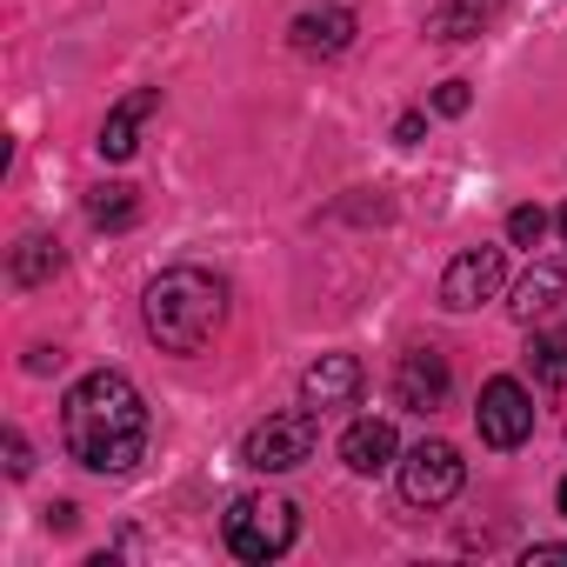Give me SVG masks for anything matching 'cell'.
Returning a JSON list of instances; mask_svg holds the SVG:
<instances>
[{
	"mask_svg": "<svg viewBox=\"0 0 567 567\" xmlns=\"http://www.w3.org/2000/svg\"><path fill=\"white\" fill-rule=\"evenodd\" d=\"M61 441L94 474H127L147 454V401L121 368H94L61 401Z\"/></svg>",
	"mask_w": 567,
	"mask_h": 567,
	"instance_id": "1",
	"label": "cell"
},
{
	"mask_svg": "<svg viewBox=\"0 0 567 567\" xmlns=\"http://www.w3.org/2000/svg\"><path fill=\"white\" fill-rule=\"evenodd\" d=\"M147 334L161 341V354H200L220 328H227V280L207 267H167L147 280Z\"/></svg>",
	"mask_w": 567,
	"mask_h": 567,
	"instance_id": "2",
	"label": "cell"
},
{
	"mask_svg": "<svg viewBox=\"0 0 567 567\" xmlns=\"http://www.w3.org/2000/svg\"><path fill=\"white\" fill-rule=\"evenodd\" d=\"M220 534H227V554H240V560H280L301 534V514L280 494H240L220 514Z\"/></svg>",
	"mask_w": 567,
	"mask_h": 567,
	"instance_id": "3",
	"label": "cell"
},
{
	"mask_svg": "<svg viewBox=\"0 0 567 567\" xmlns=\"http://www.w3.org/2000/svg\"><path fill=\"white\" fill-rule=\"evenodd\" d=\"M315 447H321V414L301 401V408H288V414H267V421L240 441V461H247L254 474H295L301 461H315Z\"/></svg>",
	"mask_w": 567,
	"mask_h": 567,
	"instance_id": "4",
	"label": "cell"
},
{
	"mask_svg": "<svg viewBox=\"0 0 567 567\" xmlns=\"http://www.w3.org/2000/svg\"><path fill=\"white\" fill-rule=\"evenodd\" d=\"M461 481H467V461L447 441H421L401 454V501L408 507H447L461 494Z\"/></svg>",
	"mask_w": 567,
	"mask_h": 567,
	"instance_id": "5",
	"label": "cell"
},
{
	"mask_svg": "<svg viewBox=\"0 0 567 567\" xmlns=\"http://www.w3.org/2000/svg\"><path fill=\"white\" fill-rule=\"evenodd\" d=\"M474 427H481V441L487 447H520L527 434H534V394L514 381V374H494L487 388H481V408H474Z\"/></svg>",
	"mask_w": 567,
	"mask_h": 567,
	"instance_id": "6",
	"label": "cell"
},
{
	"mask_svg": "<svg viewBox=\"0 0 567 567\" xmlns=\"http://www.w3.org/2000/svg\"><path fill=\"white\" fill-rule=\"evenodd\" d=\"M501 295V247H461L441 274V308L447 315H474L481 301Z\"/></svg>",
	"mask_w": 567,
	"mask_h": 567,
	"instance_id": "7",
	"label": "cell"
},
{
	"mask_svg": "<svg viewBox=\"0 0 567 567\" xmlns=\"http://www.w3.org/2000/svg\"><path fill=\"white\" fill-rule=\"evenodd\" d=\"M447 354H434V348H408L401 361H394V408H408V414H434L441 401H447Z\"/></svg>",
	"mask_w": 567,
	"mask_h": 567,
	"instance_id": "8",
	"label": "cell"
},
{
	"mask_svg": "<svg viewBox=\"0 0 567 567\" xmlns=\"http://www.w3.org/2000/svg\"><path fill=\"white\" fill-rule=\"evenodd\" d=\"M354 14L348 8H308V14H295L288 21V41H295V54H308V61H334V54H348L354 48Z\"/></svg>",
	"mask_w": 567,
	"mask_h": 567,
	"instance_id": "9",
	"label": "cell"
},
{
	"mask_svg": "<svg viewBox=\"0 0 567 567\" xmlns=\"http://www.w3.org/2000/svg\"><path fill=\"white\" fill-rule=\"evenodd\" d=\"M361 361L354 354H321L308 374H301V401L315 408V414H328V408H354L361 401Z\"/></svg>",
	"mask_w": 567,
	"mask_h": 567,
	"instance_id": "10",
	"label": "cell"
},
{
	"mask_svg": "<svg viewBox=\"0 0 567 567\" xmlns=\"http://www.w3.org/2000/svg\"><path fill=\"white\" fill-rule=\"evenodd\" d=\"M341 461H348V474H388V467H401V434H394V421H354L348 434H341Z\"/></svg>",
	"mask_w": 567,
	"mask_h": 567,
	"instance_id": "11",
	"label": "cell"
},
{
	"mask_svg": "<svg viewBox=\"0 0 567 567\" xmlns=\"http://www.w3.org/2000/svg\"><path fill=\"white\" fill-rule=\"evenodd\" d=\"M560 301H567V267H560V260H534V267L514 280V301H507V315L534 328V321H547Z\"/></svg>",
	"mask_w": 567,
	"mask_h": 567,
	"instance_id": "12",
	"label": "cell"
},
{
	"mask_svg": "<svg viewBox=\"0 0 567 567\" xmlns=\"http://www.w3.org/2000/svg\"><path fill=\"white\" fill-rule=\"evenodd\" d=\"M154 107H161V87H134L127 101H114L107 121H101V141H94L101 161H127V154L141 147V121H147Z\"/></svg>",
	"mask_w": 567,
	"mask_h": 567,
	"instance_id": "13",
	"label": "cell"
},
{
	"mask_svg": "<svg viewBox=\"0 0 567 567\" xmlns=\"http://www.w3.org/2000/svg\"><path fill=\"white\" fill-rule=\"evenodd\" d=\"M494 14H501V0H441V8L427 14V34L434 41H474Z\"/></svg>",
	"mask_w": 567,
	"mask_h": 567,
	"instance_id": "14",
	"label": "cell"
},
{
	"mask_svg": "<svg viewBox=\"0 0 567 567\" xmlns=\"http://www.w3.org/2000/svg\"><path fill=\"white\" fill-rule=\"evenodd\" d=\"M54 274H61V247H54L48 234H28V240L14 247V260H8V280H14V288H48Z\"/></svg>",
	"mask_w": 567,
	"mask_h": 567,
	"instance_id": "15",
	"label": "cell"
},
{
	"mask_svg": "<svg viewBox=\"0 0 567 567\" xmlns=\"http://www.w3.org/2000/svg\"><path fill=\"white\" fill-rule=\"evenodd\" d=\"M527 368H534L540 388H567V334H534Z\"/></svg>",
	"mask_w": 567,
	"mask_h": 567,
	"instance_id": "16",
	"label": "cell"
},
{
	"mask_svg": "<svg viewBox=\"0 0 567 567\" xmlns=\"http://www.w3.org/2000/svg\"><path fill=\"white\" fill-rule=\"evenodd\" d=\"M134 214H141L134 187H94V200H87V220L94 227H134Z\"/></svg>",
	"mask_w": 567,
	"mask_h": 567,
	"instance_id": "17",
	"label": "cell"
},
{
	"mask_svg": "<svg viewBox=\"0 0 567 567\" xmlns=\"http://www.w3.org/2000/svg\"><path fill=\"white\" fill-rule=\"evenodd\" d=\"M540 234H547V214H540L534 200H520V207L507 214V240H514V247H540Z\"/></svg>",
	"mask_w": 567,
	"mask_h": 567,
	"instance_id": "18",
	"label": "cell"
},
{
	"mask_svg": "<svg viewBox=\"0 0 567 567\" xmlns=\"http://www.w3.org/2000/svg\"><path fill=\"white\" fill-rule=\"evenodd\" d=\"M474 107V94H467V81H441L434 87V114H447V121H461Z\"/></svg>",
	"mask_w": 567,
	"mask_h": 567,
	"instance_id": "19",
	"label": "cell"
},
{
	"mask_svg": "<svg viewBox=\"0 0 567 567\" xmlns=\"http://www.w3.org/2000/svg\"><path fill=\"white\" fill-rule=\"evenodd\" d=\"M8 474H14V481H28V474H34V447H28V434H21V427H8Z\"/></svg>",
	"mask_w": 567,
	"mask_h": 567,
	"instance_id": "20",
	"label": "cell"
},
{
	"mask_svg": "<svg viewBox=\"0 0 567 567\" xmlns=\"http://www.w3.org/2000/svg\"><path fill=\"white\" fill-rule=\"evenodd\" d=\"M421 127H427L421 114H401V121H394V141H401V147H414V141H421Z\"/></svg>",
	"mask_w": 567,
	"mask_h": 567,
	"instance_id": "21",
	"label": "cell"
},
{
	"mask_svg": "<svg viewBox=\"0 0 567 567\" xmlns=\"http://www.w3.org/2000/svg\"><path fill=\"white\" fill-rule=\"evenodd\" d=\"M534 560H567V540H534V547H527V567H534Z\"/></svg>",
	"mask_w": 567,
	"mask_h": 567,
	"instance_id": "22",
	"label": "cell"
},
{
	"mask_svg": "<svg viewBox=\"0 0 567 567\" xmlns=\"http://www.w3.org/2000/svg\"><path fill=\"white\" fill-rule=\"evenodd\" d=\"M554 501H560V514H567V481H560V487H554Z\"/></svg>",
	"mask_w": 567,
	"mask_h": 567,
	"instance_id": "23",
	"label": "cell"
},
{
	"mask_svg": "<svg viewBox=\"0 0 567 567\" xmlns=\"http://www.w3.org/2000/svg\"><path fill=\"white\" fill-rule=\"evenodd\" d=\"M560 240H567V207H560Z\"/></svg>",
	"mask_w": 567,
	"mask_h": 567,
	"instance_id": "24",
	"label": "cell"
}]
</instances>
